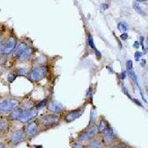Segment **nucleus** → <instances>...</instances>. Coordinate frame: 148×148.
Segmentation results:
<instances>
[{
    "label": "nucleus",
    "mask_w": 148,
    "mask_h": 148,
    "mask_svg": "<svg viewBox=\"0 0 148 148\" xmlns=\"http://www.w3.org/2000/svg\"><path fill=\"white\" fill-rule=\"evenodd\" d=\"M19 105L18 100L15 99H8L0 102V113H5L12 112Z\"/></svg>",
    "instance_id": "1"
},
{
    "label": "nucleus",
    "mask_w": 148,
    "mask_h": 148,
    "mask_svg": "<svg viewBox=\"0 0 148 148\" xmlns=\"http://www.w3.org/2000/svg\"><path fill=\"white\" fill-rule=\"evenodd\" d=\"M47 73V68L45 66H40L36 67L35 69L30 71L28 74V77L30 80L34 82L42 80L43 78L45 77Z\"/></svg>",
    "instance_id": "2"
},
{
    "label": "nucleus",
    "mask_w": 148,
    "mask_h": 148,
    "mask_svg": "<svg viewBox=\"0 0 148 148\" xmlns=\"http://www.w3.org/2000/svg\"><path fill=\"white\" fill-rule=\"evenodd\" d=\"M60 120L59 116L56 114L45 115L39 119V122L43 127H53L58 124Z\"/></svg>",
    "instance_id": "3"
},
{
    "label": "nucleus",
    "mask_w": 148,
    "mask_h": 148,
    "mask_svg": "<svg viewBox=\"0 0 148 148\" xmlns=\"http://www.w3.org/2000/svg\"><path fill=\"white\" fill-rule=\"evenodd\" d=\"M38 114V110L36 109L32 110H22V113L21 114L20 118L18 119V121L22 123L29 122L30 120L34 119Z\"/></svg>",
    "instance_id": "4"
},
{
    "label": "nucleus",
    "mask_w": 148,
    "mask_h": 148,
    "mask_svg": "<svg viewBox=\"0 0 148 148\" xmlns=\"http://www.w3.org/2000/svg\"><path fill=\"white\" fill-rule=\"evenodd\" d=\"M98 133V127L96 125H92L90 128H88L87 130L84 132L82 135H80L78 138L79 141H84L87 140H89L90 138H93Z\"/></svg>",
    "instance_id": "5"
},
{
    "label": "nucleus",
    "mask_w": 148,
    "mask_h": 148,
    "mask_svg": "<svg viewBox=\"0 0 148 148\" xmlns=\"http://www.w3.org/2000/svg\"><path fill=\"white\" fill-rule=\"evenodd\" d=\"M38 133H39V126L36 121H32V122L29 123L28 125L26 126L25 134L29 138L34 137L38 134Z\"/></svg>",
    "instance_id": "6"
},
{
    "label": "nucleus",
    "mask_w": 148,
    "mask_h": 148,
    "mask_svg": "<svg viewBox=\"0 0 148 148\" xmlns=\"http://www.w3.org/2000/svg\"><path fill=\"white\" fill-rule=\"evenodd\" d=\"M102 135V138L104 140V143L106 144L107 145H110L111 144L113 143V141H114L115 138V135L113 133V129L109 127L108 128H107L105 130L101 133Z\"/></svg>",
    "instance_id": "7"
},
{
    "label": "nucleus",
    "mask_w": 148,
    "mask_h": 148,
    "mask_svg": "<svg viewBox=\"0 0 148 148\" xmlns=\"http://www.w3.org/2000/svg\"><path fill=\"white\" fill-rule=\"evenodd\" d=\"M47 109L51 113L57 114V113H62L64 110V106L59 101L53 100L47 104Z\"/></svg>",
    "instance_id": "8"
},
{
    "label": "nucleus",
    "mask_w": 148,
    "mask_h": 148,
    "mask_svg": "<svg viewBox=\"0 0 148 148\" xmlns=\"http://www.w3.org/2000/svg\"><path fill=\"white\" fill-rule=\"evenodd\" d=\"M25 138V133L22 130H16L13 132L11 136H10V141L14 145H18L23 141Z\"/></svg>",
    "instance_id": "9"
},
{
    "label": "nucleus",
    "mask_w": 148,
    "mask_h": 148,
    "mask_svg": "<svg viewBox=\"0 0 148 148\" xmlns=\"http://www.w3.org/2000/svg\"><path fill=\"white\" fill-rule=\"evenodd\" d=\"M83 111H84L83 109H79L76 110L71 111V112L67 113L65 115V116H64V120L67 122H72V121H75L78 118H79L82 115Z\"/></svg>",
    "instance_id": "10"
},
{
    "label": "nucleus",
    "mask_w": 148,
    "mask_h": 148,
    "mask_svg": "<svg viewBox=\"0 0 148 148\" xmlns=\"http://www.w3.org/2000/svg\"><path fill=\"white\" fill-rule=\"evenodd\" d=\"M16 45V40L14 37L11 36L8 39L7 42L5 45V48H4L3 53L6 55H9L15 49Z\"/></svg>",
    "instance_id": "11"
},
{
    "label": "nucleus",
    "mask_w": 148,
    "mask_h": 148,
    "mask_svg": "<svg viewBox=\"0 0 148 148\" xmlns=\"http://www.w3.org/2000/svg\"><path fill=\"white\" fill-rule=\"evenodd\" d=\"M27 46L25 43H22V44H20L16 47V49L15 51L14 52V56L15 57L19 58V56L27 50Z\"/></svg>",
    "instance_id": "12"
},
{
    "label": "nucleus",
    "mask_w": 148,
    "mask_h": 148,
    "mask_svg": "<svg viewBox=\"0 0 148 148\" xmlns=\"http://www.w3.org/2000/svg\"><path fill=\"white\" fill-rule=\"evenodd\" d=\"M22 110H23L17 109V110H14V111H12V113H10V116H9L10 119L18 120V119L20 118L21 114H22Z\"/></svg>",
    "instance_id": "13"
},
{
    "label": "nucleus",
    "mask_w": 148,
    "mask_h": 148,
    "mask_svg": "<svg viewBox=\"0 0 148 148\" xmlns=\"http://www.w3.org/2000/svg\"><path fill=\"white\" fill-rule=\"evenodd\" d=\"M33 53V50L31 48H28L27 47V50H26L25 52L23 53L22 54V55L19 56V59L22 61H25V60H27V59H28L31 56V55H32Z\"/></svg>",
    "instance_id": "14"
},
{
    "label": "nucleus",
    "mask_w": 148,
    "mask_h": 148,
    "mask_svg": "<svg viewBox=\"0 0 148 148\" xmlns=\"http://www.w3.org/2000/svg\"><path fill=\"white\" fill-rule=\"evenodd\" d=\"M133 8L135 9V10H136L138 14H139L140 15L143 16H145L147 15L146 12L145 11V10H144V9L142 8L138 5V3H137L136 2H133Z\"/></svg>",
    "instance_id": "15"
},
{
    "label": "nucleus",
    "mask_w": 148,
    "mask_h": 148,
    "mask_svg": "<svg viewBox=\"0 0 148 148\" xmlns=\"http://www.w3.org/2000/svg\"><path fill=\"white\" fill-rule=\"evenodd\" d=\"M109 125H108V121H105V120L102 119L101 120L99 123V125L98 127V132H99V133H102L104 130L107 129V128L109 127Z\"/></svg>",
    "instance_id": "16"
},
{
    "label": "nucleus",
    "mask_w": 148,
    "mask_h": 148,
    "mask_svg": "<svg viewBox=\"0 0 148 148\" xmlns=\"http://www.w3.org/2000/svg\"><path fill=\"white\" fill-rule=\"evenodd\" d=\"M117 28L121 32L125 33L128 29V25L125 22H120L117 25Z\"/></svg>",
    "instance_id": "17"
},
{
    "label": "nucleus",
    "mask_w": 148,
    "mask_h": 148,
    "mask_svg": "<svg viewBox=\"0 0 148 148\" xmlns=\"http://www.w3.org/2000/svg\"><path fill=\"white\" fill-rule=\"evenodd\" d=\"M88 148H102V145L98 141H92L88 145Z\"/></svg>",
    "instance_id": "18"
},
{
    "label": "nucleus",
    "mask_w": 148,
    "mask_h": 148,
    "mask_svg": "<svg viewBox=\"0 0 148 148\" xmlns=\"http://www.w3.org/2000/svg\"><path fill=\"white\" fill-rule=\"evenodd\" d=\"M46 104H47V99H44V100H42V101H40V102H39V104H37L36 108V110L41 109V108H44V107L45 106Z\"/></svg>",
    "instance_id": "19"
},
{
    "label": "nucleus",
    "mask_w": 148,
    "mask_h": 148,
    "mask_svg": "<svg viewBox=\"0 0 148 148\" xmlns=\"http://www.w3.org/2000/svg\"><path fill=\"white\" fill-rule=\"evenodd\" d=\"M88 44H89L90 47L92 49H95L96 50V47H95V45H94V42H93V39H92V36L89 35L88 36Z\"/></svg>",
    "instance_id": "20"
},
{
    "label": "nucleus",
    "mask_w": 148,
    "mask_h": 148,
    "mask_svg": "<svg viewBox=\"0 0 148 148\" xmlns=\"http://www.w3.org/2000/svg\"><path fill=\"white\" fill-rule=\"evenodd\" d=\"M128 73H129L130 77L132 79H133V82H137V77H136V73H135L134 71H128Z\"/></svg>",
    "instance_id": "21"
},
{
    "label": "nucleus",
    "mask_w": 148,
    "mask_h": 148,
    "mask_svg": "<svg viewBox=\"0 0 148 148\" xmlns=\"http://www.w3.org/2000/svg\"><path fill=\"white\" fill-rule=\"evenodd\" d=\"M133 62L131 60H128L127 62V71H133Z\"/></svg>",
    "instance_id": "22"
},
{
    "label": "nucleus",
    "mask_w": 148,
    "mask_h": 148,
    "mask_svg": "<svg viewBox=\"0 0 148 148\" xmlns=\"http://www.w3.org/2000/svg\"><path fill=\"white\" fill-rule=\"evenodd\" d=\"M141 56H142V53L139 51H136V52L135 53V59L136 61H138L140 59V58L141 57Z\"/></svg>",
    "instance_id": "23"
},
{
    "label": "nucleus",
    "mask_w": 148,
    "mask_h": 148,
    "mask_svg": "<svg viewBox=\"0 0 148 148\" xmlns=\"http://www.w3.org/2000/svg\"><path fill=\"white\" fill-rule=\"evenodd\" d=\"M72 148H85V147H84V146L82 145V144L76 143V144H74L73 146L72 147Z\"/></svg>",
    "instance_id": "24"
},
{
    "label": "nucleus",
    "mask_w": 148,
    "mask_h": 148,
    "mask_svg": "<svg viewBox=\"0 0 148 148\" xmlns=\"http://www.w3.org/2000/svg\"><path fill=\"white\" fill-rule=\"evenodd\" d=\"M120 38H121L122 40H126L128 39V34L127 33H123L121 36H120Z\"/></svg>",
    "instance_id": "25"
},
{
    "label": "nucleus",
    "mask_w": 148,
    "mask_h": 148,
    "mask_svg": "<svg viewBox=\"0 0 148 148\" xmlns=\"http://www.w3.org/2000/svg\"><path fill=\"white\" fill-rule=\"evenodd\" d=\"M26 73V70L25 69H23V68H21L18 71V74L19 75H24V74Z\"/></svg>",
    "instance_id": "26"
},
{
    "label": "nucleus",
    "mask_w": 148,
    "mask_h": 148,
    "mask_svg": "<svg viewBox=\"0 0 148 148\" xmlns=\"http://www.w3.org/2000/svg\"><path fill=\"white\" fill-rule=\"evenodd\" d=\"M14 79H15V77H14L12 74H10L8 76V81L10 82H12L14 81Z\"/></svg>",
    "instance_id": "27"
},
{
    "label": "nucleus",
    "mask_w": 148,
    "mask_h": 148,
    "mask_svg": "<svg viewBox=\"0 0 148 148\" xmlns=\"http://www.w3.org/2000/svg\"><path fill=\"white\" fill-rule=\"evenodd\" d=\"M4 48H5V45L2 42H0V53L4 51Z\"/></svg>",
    "instance_id": "28"
},
{
    "label": "nucleus",
    "mask_w": 148,
    "mask_h": 148,
    "mask_svg": "<svg viewBox=\"0 0 148 148\" xmlns=\"http://www.w3.org/2000/svg\"><path fill=\"white\" fill-rule=\"evenodd\" d=\"M108 5H107V4H101V9H102V10H106V9L108 8Z\"/></svg>",
    "instance_id": "29"
},
{
    "label": "nucleus",
    "mask_w": 148,
    "mask_h": 148,
    "mask_svg": "<svg viewBox=\"0 0 148 148\" xmlns=\"http://www.w3.org/2000/svg\"><path fill=\"white\" fill-rule=\"evenodd\" d=\"M144 40H145V38H144L143 36L140 37V44H141V45L142 46L143 49H144Z\"/></svg>",
    "instance_id": "30"
},
{
    "label": "nucleus",
    "mask_w": 148,
    "mask_h": 148,
    "mask_svg": "<svg viewBox=\"0 0 148 148\" xmlns=\"http://www.w3.org/2000/svg\"><path fill=\"white\" fill-rule=\"evenodd\" d=\"M140 45H139V42H134V45H133V47H135V48H137L138 49V47H139Z\"/></svg>",
    "instance_id": "31"
},
{
    "label": "nucleus",
    "mask_w": 148,
    "mask_h": 148,
    "mask_svg": "<svg viewBox=\"0 0 148 148\" xmlns=\"http://www.w3.org/2000/svg\"><path fill=\"white\" fill-rule=\"evenodd\" d=\"M95 52H96V56H97V58L100 59V57H101V54H100V53L97 50H95Z\"/></svg>",
    "instance_id": "32"
},
{
    "label": "nucleus",
    "mask_w": 148,
    "mask_h": 148,
    "mask_svg": "<svg viewBox=\"0 0 148 148\" xmlns=\"http://www.w3.org/2000/svg\"><path fill=\"white\" fill-rule=\"evenodd\" d=\"M126 73L125 72H123V73H121V79H124L125 78V76H126Z\"/></svg>",
    "instance_id": "33"
},
{
    "label": "nucleus",
    "mask_w": 148,
    "mask_h": 148,
    "mask_svg": "<svg viewBox=\"0 0 148 148\" xmlns=\"http://www.w3.org/2000/svg\"><path fill=\"white\" fill-rule=\"evenodd\" d=\"M133 101H134L136 103V104H138V105H139V106H142V105H141V102H139V101H138L137 99H134V100H133Z\"/></svg>",
    "instance_id": "34"
},
{
    "label": "nucleus",
    "mask_w": 148,
    "mask_h": 148,
    "mask_svg": "<svg viewBox=\"0 0 148 148\" xmlns=\"http://www.w3.org/2000/svg\"><path fill=\"white\" fill-rule=\"evenodd\" d=\"M0 148H5V145H4L3 143H1V142H0Z\"/></svg>",
    "instance_id": "35"
},
{
    "label": "nucleus",
    "mask_w": 148,
    "mask_h": 148,
    "mask_svg": "<svg viewBox=\"0 0 148 148\" xmlns=\"http://www.w3.org/2000/svg\"><path fill=\"white\" fill-rule=\"evenodd\" d=\"M2 121H0V127H2Z\"/></svg>",
    "instance_id": "36"
},
{
    "label": "nucleus",
    "mask_w": 148,
    "mask_h": 148,
    "mask_svg": "<svg viewBox=\"0 0 148 148\" xmlns=\"http://www.w3.org/2000/svg\"><path fill=\"white\" fill-rule=\"evenodd\" d=\"M147 45H148V38H147Z\"/></svg>",
    "instance_id": "37"
}]
</instances>
